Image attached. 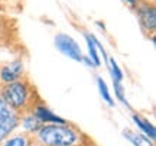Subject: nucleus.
Segmentation results:
<instances>
[{
  "mask_svg": "<svg viewBox=\"0 0 156 146\" xmlns=\"http://www.w3.org/2000/svg\"><path fill=\"white\" fill-rule=\"evenodd\" d=\"M124 136H126L134 146H152V143H151L149 139H146L145 136H142V135L133 133V132H130V130L124 132Z\"/></svg>",
  "mask_w": 156,
  "mask_h": 146,
  "instance_id": "0eeeda50",
  "label": "nucleus"
},
{
  "mask_svg": "<svg viewBox=\"0 0 156 146\" xmlns=\"http://www.w3.org/2000/svg\"><path fill=\"white\" fill-rule=\"evenodd\" d=\"M34 126H36V120H35V117H29L25 120V127L26 129H35Z\"/></svg>",
  "mask_w": 156,
  "mask_h": 146,
  "instance_id": "2eb2a0df",
  "label": "nucleus"
},
{
  "mask_svg": "<svg viewBox=\"0 0 156 146\" xmlns=\"http://www.w3.org/2000/svg\"><path fill=\"white\" fill-rule=\"evenodd\" d=\"M5 146H26V142H25L22 136H16V137L10 139Z\"/></svg>",
  "mask_w": 156,
  "mask_h": 146,
  "instance_id": "ddd939ff",
  "label": "nucleus"
},
{
  "mask_svg": "<svg viewBox=\"0 0 156 146\" xmlns=\"http://www.w3.org/2000/svg\"><path fill=\"white\" fill-rule=\"evenodd\" d=\"M142 22L145 23L146 28H153L155 26V12L153 10H146L142 13Z\"/></svg>",
  "mask_w": 156,
  "mask_h": 146,
  "instance_id": "1a4fd4ad",
  "label": "nucleus"
},
{
  "mask_svg": "<svg viewBox=\"0 0 156 146\" xmlns=\"http://www.w3.org/2000/svg\"><path fill=\"white\" fill-rule=\"evenodd\" d=\"M36 117L39 120H44V122H54V123H59V124H64L65 122L59 119L58 116L55 114H52L49 110H46L44 107H38V110H36Z\"/></svg>",
  "mask_w": 156,
  "mask_h": 146,
  "instance_id": "423d86ee",
  "label": "nucleus"
},
{
  "mask_svg": "<svg viewBox=\"0 0 156 146\" xmlns=\"http://www.w3.org/2000/svg\"><path fill=\"white\" fill-rule=\"evenodd\" d=\"M3 96L6 104H10L12 107H20L26 100V87L20 83H10L3 90Z\"/></svg>",
  "mask_w": 156,
  "mask_h": 146,
  "instance_id": "f03ea898",
  "label": "nucleus"
},
{
  "mask_svg": "<svg viewBox=\"0 0 156 146\" xmlns=\"http://www.w3.org/2000/svg\"><path fill=\"white\" fill-rule=\"evenodd\" d=\"M133 120H134V123L137 124L140 129L147 133V136H151V139H155V137H156V132H155V127H153L151 123H147L146 120H142V119L137 117V116H133Z\"/></svg>",
  "mask_w": 156,
  "mask_h": 146,
  "instance_id": "6e6552de",
  "label": "nucleus"
},
{
  "mask_svg": "<svg viewBox=\"0 0 156 146\" xmlns=\"http://www.w3.org/2000/svg\"><path fill=\"white\" fill-rule=\"evenodd\" d=\"M23 71V65L20 62H12L10 65H7L2 69V78L7 81V83H12L22 74Z\"/></svg>",
  "mask_w": 156,
  "mask_h": 146,
  "instance_id": "39448f33",
  "label": "nucleus"
},
{
  "mask_svg": "<svg viewBox=\"0 0 156 146\" xmlns=\"http://www.w3.org/2000/svg\"><path fill=\"white\" fill-rule=\"evenodd\" d=\"M98 87H100V93H101V96H103V98H104V100H106L110 106H113V100H112V97H110V94H108L107 85H106V83H104L101 78H98Z\"/></svg>",
  "mask_w": 156,
  "mask_h": 146,
  "instance_id": "9b49d317",
  "label": "nucleus"
},
{
  "mask_svg": "<svg viewBox=\"0 0 156 146\" xmlns=\"http://www.w3.org/2000/svg\"><path fill=\"white\" fill-rule=\"evenodd\" d=\"M55 45L64 55L69 56V58H73L75 61H81L83 59V54H81V49H80L78 44L73 38L67 36V35H58L55 39Z\"/></svg>",
  "mask_w": 156,
  "mask_h": 146,
  "instance_id": "7ed1b4c3",
  "label": "nucleus"
},
{
  "mask_svg": "<svg viewBox=\"0 0 156 146\" xmlns=\"http://www.w3.org/2000/svg\"><path fill=\"white\" fill-rule=\"evenodd\" d=\"M114 88H116L117 97H119V98H120L123 103H126V104H127V100H126V98H124V96H123V88H122V85L119 84V81H116V84H114Z\"/></svg>",
  "mask_w": 156,
  "mask_h": 146,
  "instance_id": "4468645a",
  "label": "nucleus"
},
{
  "mask_svg": "<svg viewBox=\"0 0 156 146\" xmlns=\"http://www.w3.org/2000/svg\"><path fill=\"white\" fill-rule=\"evenodd\" d=\"M17 120L15 114L10 112L9 106L0 98V139H3L6 135H9L15 129Z\"/></svg>",
  "mask_w": 156,
  "mask_h": 146,
  "instance_id": "20e7f679",
  "label": "nucleus"
},
{
  "mask_svg": "<svg viewBox=\"0 0 156 146\" xmlns=\"http://www.w3.org/2000/svg\"><path fill=\"white\" fill-rule=\"evenodd\" d=\"M39 139L49 146H71L77 135L67 126H45L39 132Z\"/></svg>",
  "mask_w": 156,
  "mask_h": 146,
  "instance_id": "f257e3e1",
  "label": "nucleus"
},
{
  "mask_svg": "<svg viewBox=\"0 0 156 146\" xmlns=\"http://www.w3.org/2000/svg\"><path fill=\"white\" fill-rule=\"evenodd\" d=\"M87 44H88V51H90V55H91L93 62H94L95 65H100V59H98V55L95 52V41L93 38L87 36Z\"/></svg>",
  "mask_w": 156,
  "mask_h": 146,
  "instance_id": "9d476101",
  "label": "nucleus"
},
{
  "mask_svg": "<svg viewBox=\"0 0 156 146\" xmlns=\"http://www.w3.org/2000/svg\"><path fill=\"white\" fill-rule=\"evenodd\" d=\"M108 65H110V71H112V75H113V78H114V81H120V80L123 78L122 71L119 69V67H117V64H116L114 61H113L112 58L108 59Z\"/></svg>",
  "mask_w": 156,
  "mask_h": 146,
  "instance_id": "f8f14e48",
  "label": "nucleus"
}]
</instances>
